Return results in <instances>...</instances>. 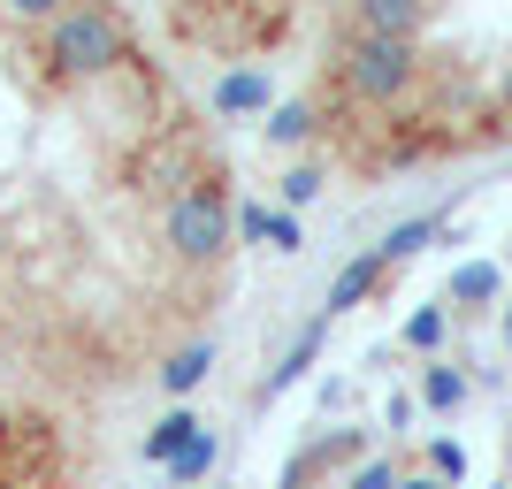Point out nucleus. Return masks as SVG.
<instances>
[{"mask_svg": "<svg viewBox=\"0 0 512 489\" xmlns=\"http://www.w3.org/2000/svg\"><path fill=\"white\" fill-rule=\"evenodd\" d=\"M321 337H329V314H314V321L299 329V337H291V344L276 352V367H268V383H260V405H268V398H283L291 383H306V367L321 360Z\"/></svg>", "mask_w": 512, "mask_h": 489, "instance_id": "423d86ee", "label": "nucleus"}, {"mask_svg": "<svg viewBox=\"0 0 512 489\" xmlns=\"http://www.w3.org/2000/svg\"><path fill=\"white\" fill-rule=\"evenodd\" d=\"M199 428H207V421H199V413H184V405H169V413H161V421L146 428V459H153V467H169V459H176V451H184V444H192Z\"/></svg>", "mask_w": 512, "mask_h": 489, "instance_id": "9b49d317", "label": "nucleus"}, {"mask_svg": "<svg viewBox=\"0 0 512 489\" xmlns=\"http://www.w3.org/2000/svg\"><path fill=\"white\" fill-rule=\"evenodd\" d=\"M306 199H321V169H314V161L283 169V207H306Z\"/></svg>", "mask_w": 512, "mask_h": 489, "instance_id": "a211bd4d", "label": "nucleus"}, {"mask_svg": "<svg viewBox=\"0 0 512 489\" xmlns=\"http://www.w3.org/2000/svg\"><path fill=\"white\" fill-rule=\"evenodd\" d=\"M237 230L253 237V245H268V207H237Z\"/></svg>", "mask_w": 512, "mask_h": 489, "instance_id": "5701e85b", "label": "nucleus"}, {"mask_svg": "<svg viewBox=\"0 0 512 489\" xmlns=\"http://www.w3.org/2000/svg\"><path fill=\"white\" fill-rule=\"evenodd\" d=\"M0 268H8V230H0Z\"/></svg>", "mask_w": 512, "mask_h": 489, "instance_id": "bb28decb", "label": "nucleus"}, {"mask_svg": "<svg viewBox=\"0 0 512 489\" xmlns=\"http://www.w3.org/2000/svg\"><path fill=\"white\" fill-rule=\"evenodd\" d=\"M444 337H451V306H444V298H428V306L406 314V352H428V360H436Z\"/></svg>", "mask_w": 512, "mask_h": 489, "instance_id": "2eb2a0df", "label": "nucleus"}, {"mask_svg": "<svg viewBox=\"0 0 512 489\" xmlns=\"http://www.w3.org/2000/svg\"><path fill=\"white\" fill-rule=\"evenodd\" d=\"M413 413H421V398H413V390H390L383 421H390V428H413Z\"/></svg>", "mask_w": 512, "mask_h": 489, "instance_id": "4be33fe9", "label": "nucleus"}, {"mask_svg": "<svg viewBox=\"0 0 512 489\" xmlns=\"http://www.w3.org/2000/svg\"><path fill=\"white\" fill-rule=\"evenodd\" d=\"M276 85H268V69H230V77H214V115H268Z\"/></svg>", "mask_w": 512, "mask_h": 489, "instance_id": "6e6552de", "label": "nucleus"}, {"mask_svg": "<svg viewBox=\"0 0 512 489\" xmlns=\"http://www.w3.org/2000/svg\"><path fill=\"white\" fill-rule=\"evenodd\" d=\"M207 467H214V428H199L192 444H184V451L169 459V482H184V489H192V482H207Z\"/></svg>", "mask_w": 512, "mask_h": 489, "instance_id": "dca6fc26", "label": "nucleus"}, {"mask_svg": "<svg viewBox=\"0 0 512 489\" xmlns=\"http://www.w3.org/2000/svg\"><path fill=\"white\" fill-rule=\"evenodd\" d=\"M329 85L352 107H398L421 85V39H383V31H352L344 23L329 46Z\"/></svg>", "mask_w": 512, "mask_h": 489, "instance_id": "f03ea898", "label": "nucleus"}, {"mask_svg": "<svg viewBox=\"0 0 512 489\" xmlns=\"http://www.w3.org/2000/svg\"><path fill=\"white\" fill-rule=\"evenodd\" d=\"M467 375H459V367H444V360H428L421 367V390H413V398L428 405V413H459V405H467Z\"/></svg>", "mask_w": 512, "mask_h": 489, "instance_id": "ddd939ff", "label": "nucleus"}, {"mask_svg": "<svg viewBox=\"0 0 512 489\" xmlns=\"http://www.w3.org/2000/svg\"><path fill=\"white\" fill-rule=\"evenodd\" d=\"M497 298H505V268H497V260H459L451 306H497Z\"/></svg>", "mask_w": 512, "mask_h": 489, "instance_id": "9d476101", "label": "nucleus"}, {"mask_svg": "<svg viewBox=\"0 0 512 489\" xmlns=\"http://www.w3.org/2000/svg\"><path fill=\"white\" fill-rule=\"evenodd\" d=\"M344 489H398V467L390 459H360V467L344 474Z\"/></svg>", "mask_w": 512, "mask_h": 489, "instance_id": "aec40b11", "label": "nucleus"}, {"mask_svg": "<svg viewBox=\"0 0 512 489\" xmlns=\"http://www.w3.org/2000/svg\"><path fill=\"white\" fill-rule=\"evenodd\" d=\"M283 489H299V482H283Z\"/></svg>", "mask_w": 512, "mask_h": 489, "instance_id": "cd10ccee", "label": "nucleus"}, {"mask_svg": "<svg viewBox=\"0 0 512 489\" xmlns=\"http://www.w3.org/2000/svg\"><path fill=\"white\" fill-rule=\"evenodd\" d=\"M436 16V0H344L352 31H383V39H421V23Z\"/></svg>", "mask_w": 512, "mask_h": 489, "instance_id": "20e7f679", "label": "nucleus"}, {"mask_svg": "<svg viewBox=\"0 0 512 489\" xmlns=\"http://www.w3.org/2000/svg\"><path fill=\"white\" fill-rule=\"evenodd\" d=\"M69 0H0V31H46Z\"/></svg>", "mask_w": 512, "mask_h": 489, "instance_id": "f3484780", "label": "nucleus"}, {"mask_svg": "<svg viewBox=\"0 0 512 489\" xmlns=\"http://www.w3.org/2000/svg\"><path fill=\"white\" fill-rule=\"evenodd\" d=\"M398 489H451L444 474H398Z\"/></svg>", "mask_w": 512, "mask_h": 489, "instance_id": "393cba45", "label": "nucleus"}, {"mask_svg": "<svg viewBox=\"0 0 512 489\" xmlns=\"http://www.w3.org/2000/svg\"><path fill=\"white\" fill-rule=\"evenodd\" d=\"M436 237H444V214H413V222H398V230H390L383 245H375V253H383L390 268H398V260L428 253V245H436Z\"/></svg>", "mask_w": 512, "mask_h": 489, "instance_id": "4468645a", "label": "nucleus"}, {"mask_svg": "<svg viewBox=\"0 0 512 489\" xmlns=\"http://www.w3.org/2000/svg\"><path fill=\"white\" fill-rule=\"evenodd\" d=\"M360 451H367V436H360V428H329V436H314V444H306L299 459H291V474H283V482L314 489L321 474H344L352 459H360Z\"/></svg>", "mask_w": 512, "mask_h": 489, "instance_id": "39448f33", "label": "nucleus"}, {"mask_svg": "<svg viewBox=\"0 0 512 489\" xmlns=\"http://www.w3.org/2000/svg\"><path fill=\"white\" fill-rule=\"evenodd\" d=\"M207 367H214V344L199 337V344H184V352L161 360V390H169V398H192V390L207 383Z\"/></svg>", "mask_w": 512, "mask_h": 489, "instance_id": "f8f14e48", "label": "nucleus"}, {"mask_svg": "<svg viewBox=\"0 0 512 489\" xmlns=\"http://www.w3.org/2000/svg\"><path fill=\"white\" fill-rule=\"evenodd\" d=\"M497 130L512 138V62H505V77H497Z\"/></svg>", "mask_w": 512, "mask_h": 489, "instance_id": "b1692460", "label": "nucleus"}, {"mask_svg": "<svg viewBox=\"0 0 512 489\" xmlns=\"http://www.w3.org/2000/svg\"><path fill=\"white\" fill-rule=\"evenodd\" d=\"M383 276H390V260L375 253V245H367V253H352V260L337 268V276H329V298H321V314H329V321H337V314H352V306H360V298L375 291Z\"/></svg>", "mask_w": 512, "mask_h": 489, "instance_id": "0eeeda50", "label": "nucleus"}, {"mask_svg": "<svg viewBox=\"0 0 512 489\" xmlns=\"http://www.w3.org/2000/svg\"><path fill=\"white\" fill-rule=\"evenodd\" d=\"M428 474H444V482H467V451L451 444V436H436V444H428Z\"/></svg>", "mask_w": 512, "mask_h": 489, "instance_id": "6ab92c4d", "label": "nucleus"}, {"mask_svg": "<svg viewBox=\"0 0 512 489\" xmlns=\"http://www.w3.org/2000/svg\"><path fill=\"white\" fill-rule=\"evenodd\" d=\"M505 352H512V298H505Z\"/></svg>", "mask_w": 512, "mask_h": 489, "instance_id": "a878e982", "label": "nucleus"}, {"mask_svg": "<svg viewBox=\"0 0 512 489\" xmlns=\"http://www.w3.org/2000/svg\"><path fill=\"white\" fill-rule=\"evenodd\" d=\"M123 62H130V23L107 0H69L39 39L46 85H92V77H107V69H123Z\"/></svg>", "mask_w": 512, "mask_h": 489, "instance_id": "f257e3e1", "label": "nucleus"}, {"mask_svg": "<svg viewBox=\"0 0 512 489\" xmlns=\"http://www.w3.org/2000/svg\"><path fill=\"white\" fill-rule=\"evenodd\" d=\"M314 100H283V107H268V123H260V138H268V146L276 153H291V146H306V138H314Z\"/></svg>", "mask_w": 512, "mask_h": 489, "instance_id": "1a4fd4ad", "label": "nucleus"}, {"mask_svg": "<svg viewBox=\"0 0 512 489\" xmlns=\"http://www.w3.org/2000/svg\"><path fill=\"white\" fill-rule=\"evenodd\" d=\"M161 237H169V253L184 260V268H214V260H230L237 207L214 192L207 176H199V184H184V192L169 199V214H161Z\"/></svg>", "mask_w": 512, "mask_h": 489, "instance_id": "7ed1b4c3", "label": "nucleus"}, {"mask_svg": "<svg viewBox=\"0 0 512 489\" xmlns=\"http://www.w3.org/2000/svg\"><path fill=\"white\" fill-rule=\"evenodd\" d=\"M268 245H276V253H299V245H306L299 214H268Z\"/></svg>", "mask_w": 512, "mask_h": 489, "instance_id": "412c9836", "label": "nucleus"}]
</instances>
